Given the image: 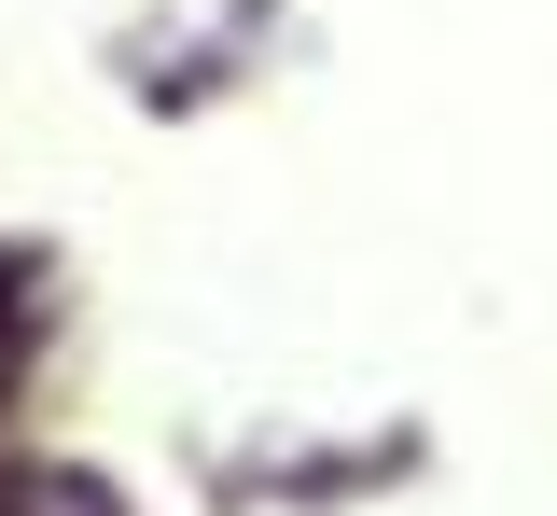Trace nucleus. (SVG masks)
<instances>
[{"mask_svg":"<svg viewBox=\"0 0 557 516\" xmlns=\"http://www.w3.org/2000/svg\"><path fill=\"white\" fill-rule=\"evenodd\" d=\"M0 516H126L98 475H70V460H14L0 475Z\"/></svg>","mask_w":557,"mask_h":516,"instance_id":"f257e3e1","label":"nucleus"},{"mask_svg":"<svg viewBox=\"0 0 557 516\" xmlns=\"http://www.w3.org/2000/svg\"><path fill=\"white\" fill-rule=\"evenodd\" d=\"M28 335H42V280H28V251L0 237V391L28 377Z\"/></svg>","mask_w":557,"mask_h":516,"instance_id":"f03ea898","label":"nucleus"}]
</instances>
